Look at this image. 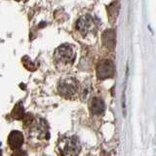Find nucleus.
Listing matches in <instances>:
<instances>
[{
  "label": "nucleus",
  "instance_id": "nucleus-9",
  "mask_svg": "<svg viewBox=\"0 0 156 156\" xmlns=\"http://www.w3.org/2000/svg\"><path fill=\"white\" fill-rule=\"evenodd\" d=\"M101 41L106 48H108L109 50H113L115 47V31L113 29H106L102 33Z\"/></svg>",
  "mask_w": 156,
  "mask_h": 156
},
{
  "label": "nucleus",
  "instance_id": "nucleus-6",
  "mask_svg": "<svg viewBox=\"0 0 156 156\" xmlns=\"http://www.w3.org/2000/svg\"><path fill=\"white\" fill-rule=\"evenodd\" d=\"M114 72H115L114 65L109 60L101 61L97 67V76L101 80L111 78L114 75Z\"/></svg>",
  "mask_w": 156,
  "mask_h": 156
},
{
  "label": "nucleus",
  "instance_id": "nucleus-3",
  "mask_svg": "<svg viewBox=\"0 0 156 156\" xmlns=\"http://www.w3.org/2000/svg\"><path fill=\"white\" fill-rule=\"evenodd\" d=\"M28 130L29 136L31 139H36L38 140H49L50 139V134H49V126L47 122L41 119H33V121L30 123V125L27 127Z\"/></svg>",
  "mask_w": 156,
  "mask_h": 156
},
{
  "label": "nucleus",
  "instance_id": "nucleus-2",
  "mask_svg": "<svg viewBox=\"0 0 156 156\" xmlns=\"http://www.w3.org/2000/svg\"><path fill=\"white\" fill-rule=\"evenodd\" d=\"M57 150L61 156H78L81 150V144L76 136L62 138L58 140Z\"/></svg>",
  "mask_w": 156,
  "mask_h": 156
},
{
  "label": "nucleus",
  "instance_id": "nucleus-11",
  "mask_svg": "<svg viewBox=\"0 0 156 156\" xmlns=\"http://www.w3.org/2000/svg\"><path fill=\"white\" fill-rule=\"evenodd\" d=\"M11 115L14 119L16 120H22L23 119L26 112H24V107L22 102H18V104L14 106V108L11 112Z\"/></svg>",
  "mask_w": 156,
  "mask_h": 156
},
{
  "label": "nucleus",
  "instance_id": "nucleus-7",
  "mask_svg": "<svg viewBox=\"0 0 156 156\" xmlns=\"http://www.w3.org/2000/svg\"><path fill=\"white\" fill-rule=\"evenodd\" d=\"M23 135L19 131H12L8 136V144L13 150L19 149L23 144Z\"/></svg>",
  "mask_w": 156,
  "mask_h": 156
},
{
  "label": "nucleus",
  "instance_id": "nucleus-5",
  "mask_svg": "<svg viewBox=\"0 0 156 156\" xmlns=\"http://www.w3.org/2000/svg\"><path fill=\"white\" fill-rule=\"evenodd\" d=\"M75 27L81 35L87 36L88 34H91L96 30L97 26L95 20L91 16H83L78 19V21L76 22L75 24Z\"/></svg>",
  "mask_w": 156,
  "mask_h": 156
},
{
  "label": "nucleus",
  "instance_id": "nucleus-8",
  "mask_svg": "<svg viewBox=\"0 0 156 156\" xmlns=\"http://www.w3.org/2000/svg\"><path fill=\"white\" fill-rule=\"evenodd\" d=\"M90 111L94 115H101L105 111V105L100 98H94L90 101Z\"/></svg>",
  "mask_w": 156,
  "mask_h": 156
},
{
  "label": "nucleus",
  "instance_id": "nucleus-4",
  "mask_svg": "<svg viewBox=\"0 0 156 156\" xmlns=\"http://www.w3.org/2000/svg\"><path fill=\"white\" fill-rule=\"evenodd\" d=\"M79 86L75 78L66 77L62 79L58 84V92L62 97L66 99H71L78 92Z\"/></svg>",
  "mask_w": 156,
  "mask_h": 156
},
{
  "label": "nucleus",
  "instance_id": "nucleus-1",
  "mask_svg": "<svg viewBox=\"0 0 156 156\" xmlns=\"http://www.w3.org/2000/svg\"><path fill=\"white\" fill-rule=\"evenodd\" d=\"M75 57L74 47L70 44H62L56 50L54 60L58 68H67L73 65Z\"/></svg>",
  "mask_w": 156,
  "mask_h": 156
},
{
  "label": "nucleus",
  "instance_id": "nucleus-10",
  "mask_svg": "<svg viewBox=\"0 0 156 156\" xmlns=\"http://www.w3.org/2000/svg\"><path fill=\"white\" fill-rule=\"evenodd\" d=\"M119 8H120V5H119V2L117 1V0L116 1H112L108 6H107V8H106L107 15H108L109 22L111 23H114L117 17H118Z\"/></svg>",
  "mask_w": 156,
  "mask_h": 156
},
{
  "label": "nucleus",
  "instance_id": "nucleus-12",
  "mask_svg": "<svg viewBox=\"0 0 156 156\" xmlns=\"http://www.w3.org/2000/svg\"><path fill=\"white\" fill-rule=\"evenodd\" d=\"M11 156H27V152L23 150H21V149H16L14 151V152L12 153Z\"/></svg>",
  "mask_w": 156,
  "mask_h": 156
},
{
  "label": "nucleus",
  "instance_id": "nucleus-13",
  "mask_svg": "<svg viewBox=\"0 0 156 156\" xmlns=\"http://www.w3.org/2000/svg\"><path fill=\"white\" fill-rule=\"evenodd\" d=\"M3 152H2V150L1 149H0V156H3V154H2Z\"/></svg>",
  "mask_w": 156,
  "mask_h": 156
}]
</instances>
